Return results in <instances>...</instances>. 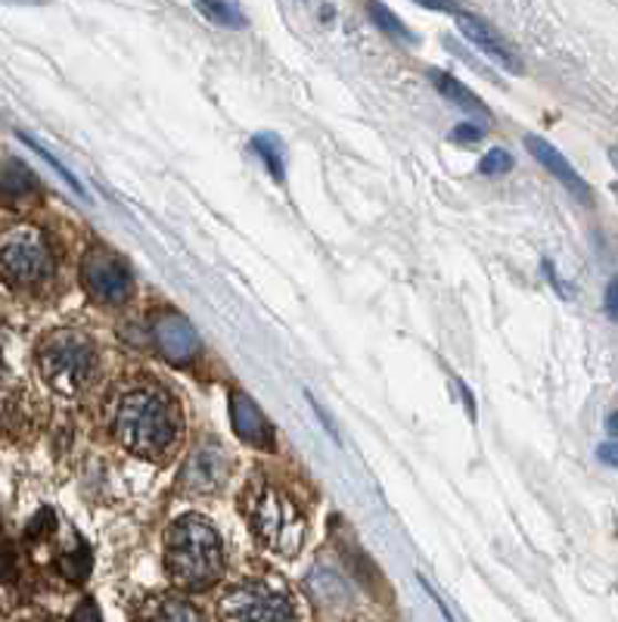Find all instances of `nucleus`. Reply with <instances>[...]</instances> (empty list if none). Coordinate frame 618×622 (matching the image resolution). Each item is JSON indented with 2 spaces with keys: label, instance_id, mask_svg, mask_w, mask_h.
<instances>
[{
  "label": "nucleus",
  "instance_id": "obj_14",
  "mask_svg": "<svg viewBox=\"0 0 618 622\" xmlns=\"http://www.w3.org/2000/svg\"><path fill=\"white\" fill-rule=\"evenodd\" d=\"M38 194V178L22 159H7L3 163V197L7 203H19Z\"/></svg>",
  "mask_w": 618,
  "mask_h": 622
},
{
  "label": "nucleus",
  "instance_id": "obj_7",
  "mask_svg": "<svg viewBox=\"0 0 618 622\" xmlns=\"http://www.w3.org/2000/svg\"><path fill=\"white\" fill-rule=\"evenodd\" d=\"M218 613L224 620H295V607L290 604V598L261 582L233 585L224 591Z\"/></svg>",
  "mask_w": 618,
  "mask_h": 622
},
{
  "label": "nucleus",
  "instance_id": "obj_18",
  "mask_svg": "<svg viewBox=\"0 0 618 622\" xmlns=\"http://www.w3.org/2000/svg\"><path fill=\"white\" fill-rule=\"evenodd\" d=\"M91 567H94V554H91V548L78 539L75 545V551L69 548L63 557H60V573L65 579H72V582H84L87 576H91Z\"/></svg>",
  "mask_w": 618,
  "mask_h": 622
},
{
  "label": "nucleus",
  "instance_id": "obj_4",
  "mask_svg": "<svg viewBox=\"0 0 618 622\" xmlns=\"http://www.w3.org/2000/svg\"><path fill=\"white\" fill-rule=\"evenodd\" d=\"M38 364L56 393L75 395L97 377V345L78 330H56L41 345Z\"/></svg>",
  "mask_w": 618,
  "mask_h": 622
},
{
  "label": "nucleus",
  "instance_id": "obj_28",
  "mask_svg": "<svg viewBox=\"0 0 618 622\" xmlns=\"http://www.w3.org/2000/svg\"><path fill=\"white\" fill-rule=\"evenodd\" d=\"M308 402H311V408H314V414H317V417L324 421L326 433H329V436L336 439V424H333V421H329V414H326V411L321 408V402H314V398H311V393H308Z\"/></svg>",
  "mask_w": 618,
  "mask_h": 622
},
{
  "label": "nucleus",
  "instance_id": "obj_9",
  "mask_svg": "<svg viewBox=\"0 0 618 622\" xmlns=\"http://www.w3.org/2000/svg\"><path fill=\"white\" fill-rule=\"evenodd\" d=\"M149 340L168 364H178V367L199 359V349H202L193 324L178 311H163L149 328Z\"/></svg>",
  "mask_w": 618,
  "mask_h": 622
},
{
  "label": "nucleus",
  "instance_id": "obj_10",
  "mask_svg": "<svg viewBox=\"0 0 618 622\" xmlns=\"http://www.w3.org/2000/svg\"><path fill=\"white\" fill-rule=\"evenodd\" d=\"M525 149L532 153V159H535L537 165H544L551 175H554L566 190H569L572 197L582 199V203H594V190H590V184H587L582 175H578V168L559 153V149L551 144V141H544V137H537V134H525Z\"/></svg>",
  "mask_w": 618,
  "mask_h": 622
},
{
  "label": "nucleus",
  "instance_id": "obj_15",
  "mask_svg": "<svg viewBox=\"0 0 618 622\" xmlns=\"http://www.w3.org/2000/svg\"><path fill=\"white\" fill-rule=\"evenodd\" d=\"M252 149L259 156L264 168L271 172V178L283 184L286 180V156H283V144H280L277 134H255L252 137Z\"/></svg>",
  "mask_w": 618,
  "mask_h": 622
},
{
  "label": "nucleus",
  "instance_id": "obj_8",
  "mask_svg": "<svg viewBox=\"0 0 618 622\" xmlns=\"http://www.w3.org/2000/svg\"><path fill=\"white\" fill-rule=\"evenodd\" d=\"M230 470V455L224 452V445L218 443H202L196 445L193 452L187 455L184 467H180V489L190 495H212L224 483H228Z\"/></svg>",
  "mask_w": 618,
  "mask_h": 622
},
{
  "label": "nucleus",
  "instance_id": "obj_23",
  "mask_svg": "<svg viewBox=\"0 0 618 622\" xmlns=\"http://www.w3.org/2000/svg\"><path fill=\"white\" fill-rule=\"evenodd\" d=\"M451 137L460 141V144H475V141L485 137V128H482V125H472V122H463V125H457V132L451 134Z\"/></svg>",
  "mask_w": 618,
  "mask_h": 622
},
{
  "label": "nucleus",
  "instance_id": "obj_2",
  "mask_svg": "<svg viewBox=\"0 0 618 622\" xmlns=\"http://www.w3.org/2000/svg\"><path fill=\"white\" fill-rule=\"evenodd\" d=\"M180 414L163 390H137L122 398L115 414V436L140 458H159L178 443Z\"/></svg>",
  "mask_w": 618,
  "mask_h": 622
},
{
  "label": "nucleus",
  "instance_id": "obj_1",
  "mask_svg": "<svg viewBox=\"0 0 618 622\" xmlns=\"http://www.w3.org/2000/svg\"><path fill=\"white\" fill-rule=\"evenodd\" d=\"M165 567L180 589H212L224 573V545L218 529L199 514L175 520L165 539Z\"/></svg>",
  "mask_w": 618,
  "mask_h": 622
},
{
  "label": "nucleus",
  "instance_id": "obj_25",
  "mask_svg": "<svg viewBox=\"0 0 618 622\" xmlns=\"http://www.w3.org/2000/svg\"><path fill=\"white\" fill-rule=\"evenodd\" d=\"M597 458H600V464H606V467L618 470V439H612V443H603L600 448H597Z\"/></svg>",
  "mask_w": 618,
  "mask_h": 622
},
{
  "label": "nucleus",
  "instance_id": "obj_27",
  "mask_svg": "<svg viewBox=\"0 0 618 622\" xmlns=\"http://www.w3.org/2000/svg\"><path fill=\"white\" fill-rule=\"evenodd\" d=\"M544 271H547V280H551L556 290H559V296H563V299H569L572 290L569 287H563V280H559V274L554 271V262H544Z\"/></svg>",
  "mask_w": 618,
  "mask_h": 622
},
{
  "label": "nucleus",
  "instance_id": "obj_21",
  "mask_svg": "<svg viewBox=\"0 0 618 622\" xmlns=\"http://www.w3.org/2000/svg\"><path fill=\"white\" fill-rule=\"evenodd\" d=\"M513 153H506V149H489L482 159H479V172L482 175H489V178H497V175H506V172H513Z\"/></svg>",
  "mask_w": 618,
  "mask_h": 622
},
{
  "label": "nucleus",
  "instance_id": "obj_20",
  "mask_svg": "<svg viewBox=\"0 0 618 622\" xmlns=\"http://www.w3.org/2000/svg\"><path fill=\"white\" fill-rule=\"evenodd\" d=\"M163 610H147L153 620H199V610L187 607L180 598H159Z\"/></svg>",
  "mask_w": 618,
  "mask_h": 622
},
{
  "label": "nucleus",
  "instance_id": "obj_22",
  "mask_svg": "<svg viewBox=\"0 0 618 622\" xmlns=\"http://www.w3.org/2000/svg\"><path fill=\"white\" fill-rule=\"evenodd\" d=\"M53 523H56L53 510L41 508L32 517V523H29V529H25V539H32V541L44 539V536H50V532H53Z\"/></svg>",
  "mask_w": 618,
  "mask_h": 622
},
{
  "label": "nucleus",
  "instance_id": "obj_17",
  "mask_svg": "<svg viewBox=\"0 0 618 622\" xmlns=\"http://www.w3.org/2000/svg\"><path fill=\"white\" fill-rule=\"evenodd\" d=\"M196 10L202 17L214 22V25H224V29H243V13L230 3V0H193Z\"/></svg>",
  "mask_w": 618,
  "mask_h": 622
},
{
  "label": "nucleus",
  "instance_id": "obj_12",
  "mask_svg": "<svg viewBox=\"0 0 618 622\" xmlns=\"http://www.w3.org/2000/svg\"><path fill=\"white\" fill-rule=\"evenodd\" d=\"M457 25H460V32L463 38L475 44V48L482 50L485 56H491L497 66H504L506 72H513V75H520L522 72V60L516 50L510 48V41H506L504 34L494 32L485 19L479 17H467V13H457Z\"/></svg>",
  "mask_w": 618,
  "mask_h": 622
},
{
  "label": "nucleus",
  "instance_id": "obj_31",
  "mask_svg": "<svg viewBox=\"0 0 618 622\" xmlns=\"http://www.w3.org/2000/svg\"><path fill=\"white\" fill-rule=\"evenodd\" d=\"M609 159H612V165H616V168H618V147L609 149Z\"/></svg>",
  "mask_w": 618,
  "mask_h": 622
},
{
  "label": "nucleus",
  "instance_id": "obj_16",
  "mask_svg": "<svg viewBox=\"0 0 618 622\" xmlns=\"http://www.w3.org/2000/svg\"><path fill=\"white\" fill-rule=\"evenodd\" d=\"M367 13H370V19H374L376 29H383L386 34H391V38H398V41H407V44H417V34L407 29L401 19L391 13L389 7L383 3V0H367Z\"/></svg>",
  "mask_w": 618,
  "mask_h": 622
},
{
  "label": "nucleus",
  "instance_id": "obj_30",
  "mask_svg": "<svg viewBox=\"0 0 618 622\" xmlns=\"http://www.w3.org/2000/svg\"><path fill=\"white\" fill-rule=\"evenodd\" d=\"M606 429H609V433H612V436L618 439V411H612V414L606 417Z\"/></svg>",
  "mask_w": 618,
  "mask_h": 622
},
{
  "label": "nucleus",
  "instance_id": "obj_29",
  "mask_svg": "<svg viewBox=\"0 0 618 622\" xmlns=\"http://www.w3.org/2000/svg\"><path fill=\"white\" fill-rule=\"evenodd\" d=\"M97 616H99V610H97V607H91V604L75 613V620H97Z\"/></svg>",
  "mask_w": 618,
  "mask_h": 622
},
{
  "label": "nucleus",
  "instance_id": "obj_3",
  "mask_svg": "<svg viewBox=\"0 0 618 622\" xmlns=\"http://www.w3.org/2000/svg\"><path fill=\"white\" fill-rule=\"evenodd\" d=\"M240 508H243V517L252 526L255 539L268 551L293 557L302 548V541H305V517H302V510L295 508L293 498L286 491H280L277 486H271L268 479L249 483Z\"/></svg>",
  "mask_w": 618,
  "mask_h": 622
},
{
  "label": "nucleus",
  "instance_id": "obj_11",
  "mask_svg": "<svg viewBox=\"0 0 618 622\" xmlns=\"http://www.w3.org/2000/svg\"><path fill=\"white\" fill-rule=\"evenodd\" d=\"M230 424H233V433L245 445H252L259 452H271L274 448V426L264 417V411L255 405L252 395L230 393Z\"/></svg>",
  "mask_w": 618,
  "mask_h": 622
},
{
  "label": "nucleus",
  "instance_id": "obj_13",
  "mask_svg": "<svg viewBox=\"0 0 618 622\" xmlns=\"http://www.w3.org/2000/svg\"><path fill=\"white\" fill-rule=\"evenodd\" d=\"M429 82H432V87H436L441 97L448 100V103H454L457 110L489 118V106L482 103V97H479V94H472L470 87L460 82V79L448 75V72H439V69H432V72H429Z\"/></svg>",
  "mask_w": 618,
  "mask_h": 622
},
{
  "label": "nucleus",
  "instance_id": "obj_6",
  "mask_svg": "<svg viewBox=\"0 0 618 622\" xmlns=\"http://www.w3.org/2000/svg\"><path fill=\"white\" fill-rule=\"evenodd\" d=\"M82 280L91 299H97L103 305H125L134 293V278H130L128 265L99 246L84 252Z\"/></svg>",
  "mask_w": 618,
  "mask_h": 622
},
{
  "label": "nucleus",
  "instance_id": "obj_19",
  "mask_svg": "<svg viewBox=\"0 0 618 622\" xmlns=\"http://www.w3.org/2000/svg\"><path fill=\"white\" fill-rule=\"evenodd\" d=\"M19 137H22V144H29V147H32L34 153H38V156H41V159H44V163H48L50 168H53V172H56V175H60V178H63L65 184H69V187H72V190H75V194H78V197H84L82 180L75 178V175H72V172H69V168H65V165L60 163V159H56V156H53V149H48V147H44V144H38V141H34L32 134L19 132Z\"/></svg>",
  "mask_w": 618,
  "mask_h": 622
},
{
  "label": "nucleus",
  "instance_id": "obj_5",
  "mask_svg": "<svg viewBox=\"0 0 618 622\" xmlns=\"http://www.w3.org/2000/svg\"><path fill=\"white\" fill-rule=\"evenodd\" d=\"M0 262H3V274L13 287H41L56 271L48 240L32 228H13L3 237Z\"/></svg>",
  "mask_w": 618,
  "mask_h": 622
},
{
  "label": "nucleus",
  "instance_id": "obj_26",
  "mask_svg": "<svg viewBox=\"0 0 618 622\" xmlns=\"http://www.w3.org/2000/svg\"><path fill=\"white\" fill-rule=\"evenodd\" d=\"M413 3H420V7L432 10V13H454V17H457L454 0H413Z\"/></svg>",
  "mask_w": 618,
  "mask_h": 622
},
{
  "label": "nucleus",
  "instance_id": "obj_24",
  "mask_svg": "<svg viewBox=\"0 0 618 622\" xmlns=\"http://www.w3.org/2000/svg\"><path fill=\"white\" fill-rule=\"evenodd\" d=\"M603 309H606V314L612 318L618 324V274L612 280H609V287H606V296H603Z\"/></svg>",
  "mask_w": 618,
  "mask_h": 622
}]
</instances>
